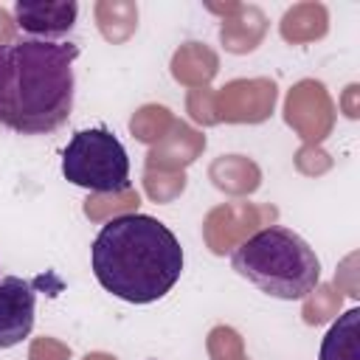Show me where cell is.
Masks as SVG:
<instances>
[{
	"label": "cell",
	"mask_w": 360,
	"mask_h": 360,
	"mask_svg": "<svg viewBox=\"0 0 360 360\" xmlns=\"http://www.w3.org/2000/svg\"><path fill=\"white\" fill-rule=\"evenodd\" d=\"M34 287L17 276L0 278V349L22 343L34 329Z\"/></svg>",
	"instance_id": "cell-5"
},
{
	"label": "cell",
	"mask_w": 360,
	"mask_h": 360,
	"mask_svg": "<svg viewBox=\"0 0 360 360\" xmlns=\"http://www.w3.org/2000/svg\"><path fill=\"white\" fill-rule=\"evenodd\" d=\"M231 267L264 295L298 301L321 281L315 250L290 228L270 225L248 236L231 256Z\"/></svg>",
	"instance_id": "cell-3"
},
{
	"label": "cell",
	"mask_w": 360,
	"mask_h": 360,
	"mask_svg": "<svg viewBox=\"0 0 360 360\" xmlns=\"http://www.w3.org/2000/svg\"><path fill=\"white\" fill-rule=\"evenodd\" d=\"M321 360H360V309H346L323 335Z\"/></svg>",
	"instance_id": "cell-7"
},
{
	"label": "cell",
	"mask_w": 360,
	"mask_h": 360,
	"mask_svg": "<svg viewBox=\"0 0 360 360\" xmlns=\"http://www.w3.org/2000/svg\"><path fill=\"white\" fill-rule=\"evenodd\" d=\"M62 174L79 188L118 194L129 188V158L107 127L79 129L62 152Z\"/></svg>",
	"instance_id": "cell-4"
},
{
	"label": "cell",
	"mask_w": 360,
	"mask_h": 360,
	"mask_svg": "<svg viewBox=\"0 0 360 360\" xmlns=\"http://www.w3.org/2000/svg\"><path fill=\"white\" fill-rule=\"evenodd\" d=\"M96 281L121 301L152 304L183 273L177 236L149 214H121L101 225L90 250Z\"/></svg>",
	"instance_id": "cell-2"
},
{
	"label": "cell",
	"mask_w": 360,
	"mask_h": 360,
	"mask_svg": "<svg viewBox=\"0 0 360 360\" xmlns=\"http://www.w3.org/2000/svg\"><path fill=\"white\" fill-rule=\"evenodd\" d=\"M14 22L20 25V31L31 34V39H53V37H62L68 34L73 25H76V17H79V6L73 0H20L14 3Z\"/></svg>",
	"instance_id": "cell-6"
},
{
	"label": "cell",
	"mask_w": 360,
	"mask_h": 360,
	"mask_svg": "<svg viewBox=\"0 0 360 360\" xmlns=\"http://www.w3.org/2000/svg\"><path fill=\"white\" fill-rule=\"evenodd\" d=\"M79 45L53 39L0 42V127L20 135H48L73 110V62Z\"/></svg>",
	"instance_id": "cell-1"
}]
</instances>
